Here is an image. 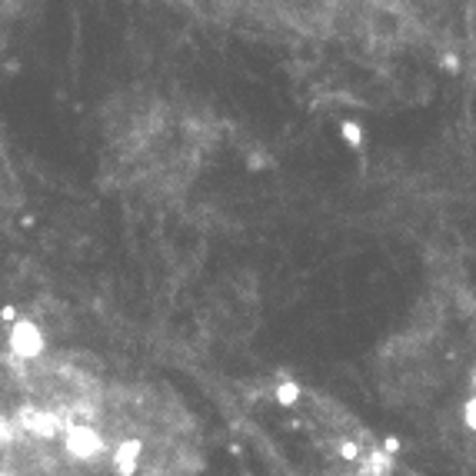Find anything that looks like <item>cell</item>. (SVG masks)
I'll use <instances>...</instances> for the list:
<instances>
[{
    "instance_id": "6da1fadb",
    "label": "cell",
    "mask_w": 476,
    "mask_h": 476,
    "mask_svg": "<svg viewBox=\"0 0 476 476\" xmlns=\"http://www.w3.org/2000/svg\"><path fill=\"white\" fill-rule=\"evenodd\" d=\"M104 153L114 184L130 190H173L197 170L214 127L190 107L160 94H130L110 104Z\"/></svg>"
},
{
    "instance_id": "7a4b0ae2",
    "label": "cell",
    "mask_w": 476,
    "mask_h": 476,
    "mask_svg": "<svg viewBox=\"0 0 476 476\" xmlns=\"http://www.w3.org/2000/svg\"><path fill=\"white\" fill-rule=\"evenodd\" d=\"M300 397H303V389H300V383H277L273 387V400L280 403V406H297L300 403Z\"/></svg>"
},
{
    "instance_id": "3957f363",
    "label": "cell",
    "mask_w": 476,
    "mask_h": 476,
    "mask_svg": "<svg viewBox=\"0 0 476 476\" xmlns=\"http://www.w3.org/2000/svg\"><path fill=\"white\" fill-rule=\"evenodd\" d=\"M343 140L353 147V150H363V130H360L357 120H343Z\"/></svg>"
},
{
    "instance_id": "277c9868",
    "label": "cell",
    "mask_w": 476,
    "mask_h": 476,
    "mask_svg": "<svg viewBox=\"0 0 476 476\" xmlns=\"http://www.w3.org/2000/svg\"><path fill=\"white\" fill-rule=\"evenodd\" d=\"M340 460H346V463H360V460H363V446H360L357 440H340Z\"/></svg>"
},
{
    "instance_id": "5b68a950",
    "label": "cell",
    "mask_w": 476,
    "mask_h": 476,
    "mask_svg": "<svg viewBox=\"0 0 476 476\" xmlns=\"http://www.w3.org/2000/svg\"><path fill=\"white\" fill-rule=\"evenodd\" d=\"M463 423L470 426V430H476V397H473V400H466V406H463Z\"/></svg>"
},
{
    "instance_id": "8992f818",
    "label": "cell",
    "mask_w": 476,
    "mask_h": 476,
    "mask_svg": "<svg viewBox=\"0 0 476 476\" xmlns=\"http://www.w3.org/2000/svg\"><path fill=\"white\" fill-rule=\"evenodd\" d=\"M440 67H443L446 74H460V57H456V54H443V57H440Z\"/></svg>"
},
{
    "instance_id": "52a82bcc",
    "label": "cell",
    "mask_w": 476,
    "mask_h": 476,
    "mask_svg": "<svg viewBox=\"0 0 476 476\" xmlns=\"http://www.w3.org/2000/svg\"><path fill=\"white\" fill-rule=\"evenodd\" d=\"M11 180V163H7V153H4V143H0V184Z\"/></svg>"
},
{
    "instance_id": "ba28073f",
    "label": "cell",
    "mask_w": 476,
    "mask_h": 476,
    "mask_svg": "<svg viewBox=\"0 0 476 476\" xmlns=\"http://www.w3.org/2000/svg\"><path fill=\"white\" fill-rule=\"evenodd\" d=\"M473 389H476V373H473Z\"/></svg>"
}]
</instances>
